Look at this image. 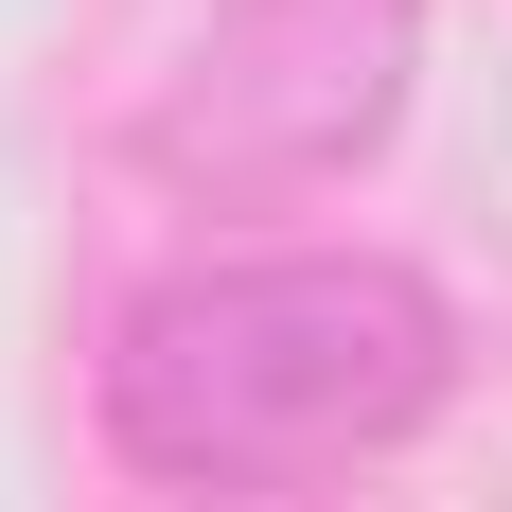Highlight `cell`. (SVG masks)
<instances>
[{
	"label": "cell",
	"instance_id": "obj_1",
	"mask_svg": "<svg viewBox=\"0 0 512 512\" xmlns=\"http://www.w3.org/2000/svg\"><path fill=\"white\" fill-rule=\"evenodd\" d=\"M460 389V318L407 248H248L159 265L106 318V442L159 495H301L424 442Z\"/></svg>",
	"mask_w": 512,
	"mask_h": 512
},
{
	"label": "cell",
	"instance_id": "obj_2",
	"mask_svg": "<svg viewBox=\"0 0 512 512\" xmlns=\"http://www.w3.org/2000/svg\"><path fill=\"white\" fill-rule=\"evenodd\" d=\"M407 71H424V0H212L142 89V177L177 212L336 195L407 124Z\"/></svg>",
	"mask_w": 512,
	"mask_h": 512
}]
</instances>
